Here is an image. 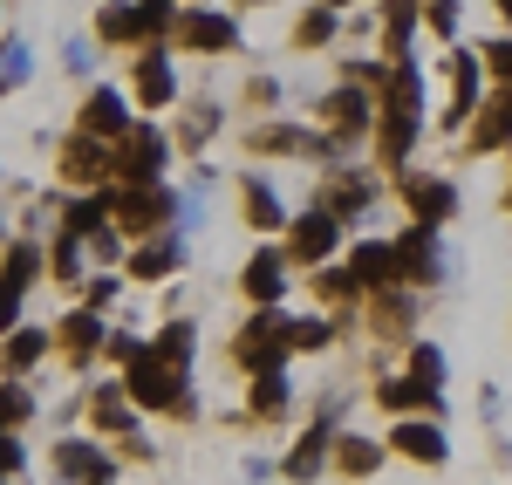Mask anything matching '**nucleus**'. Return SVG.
<instances>
[{
    "label": "nucleus",
    "mask_w": 512,
    "mask_h": 485,
    "mask_svg": "<svg viewBox=\"0 0 512 485\" xmlns=\"http://www.w3.org/2000/svg\"><path fill=\"white\" fill-rule=\"evenodd\" d=\"M185 363H192V322H171L151 349H137V363H130V376H123L130 404L178 410V397H185Z\"/></svg>",
    "instance_id": "f257e3e1"
},
{
    "label": "nucleus",
    "mask_w": 512,
    "mask_h": 485,
    "mask_svg": "<svg viewBox=\"0 0 512 485\" xmlns=\"http://www.w3.org/2000/svg\"><path fill=\"white\" fill-rule=\"evenodd\" d=\"M294 349V322H280L274 308H260L253 322L239 328V342H233V356L246 369H280V356Z\"/></svg>",
    "instance_id": "f03ea898"
},
{
    "label": "nucleus",
    "mask_w": 512,
    "mask_h": 485,
    "mask_svg": "<svg viewBox=\"0 0 512 485\" xmlns=\"http://www.w3.org/2000/svg\"><path fill=\"white\" fill-rule=\"evenodd\" d=\"M164 144L158 130H144V123H130L123 130V158H117V171H123V185H158L164 178Z\"/></svg>",
    "instance_id": "7ed1b4c3"
},
{
    "label": "nucleus",
    "mask_w": 512,
    "mask_h": 485,
    "mask_svg": "<svg viewBox=\"0 0 512 485\" xmlns=\"http://www.w3.org/2000/svg\"><path fill=\"white\" fill-rule=\"evenodd\" d=\"M171 212H178V205H171L164 185H130V192L117 199V226H130V233H164Z\"/></svg>",
    "instance_id": "20e7f679"
},
{
    "label": "nucleus",
    "mask_w": 512,
    "mask_h": 485,
    "mask_svg": "<svg viewBox=\"0 0 512 485\" xmlns=\"http://www.w3.org/2000/svg\"><path fill=\"white\" fill-rule=\"evenodd\" d=\"M171 28V0H137V7H110L103 14V41H137Z\"/></svg>",
    "instance_id": "39448f33"
},
{
    "label": "nucleus",
    "mask_w": 512,
    "mask_h": 485,
    "mask_svg": "<svg viewBox=\"0 0 512 485\" xmlns=\"http://www.w3.org/2000/svg\"><path fill=\"white\" fill-rule=\"evenodd\" d=\"M117 164H110V151H103V137H89V130H76L69 144H62V178L69 185H103Z\"/></svg>",
    "instance_id": "423d86ee"
},
{
    "label": "nucleus",
    "mask_w": 512,
    "mask_h": 485,
    "mask_svg": "<svg viewBox=\"0 0 512 485\" xmlns=\"http://www.w3.org/2000/svg\"><path fill=\"white\" fill-rule=\"evenodd\" d=\"M396 274H403V281H437V274H444L431 226H410V233L396 240Z\"/></svg>",
    "instance_id": "0eeeda50"
},
{
    "label": "nucleus",
    "mask_w": 512,
    "mask_h": 485,
    "mask_svg": "<svg viewBox=\"0 0 512 485\" xmlns=\"http://www.w3.org/2000/svg\"><path fill=\"white\" fill-rule=\"evenodd\" d=\"M403 199L417 212V226H444V219L458 212V192H451L444 178H403Z\"/></svg>",
    "instance_id": "6e6552de"
},
{
    "label": "nucleus",
    "mask_w": 512,
    "mask_h": 485,
    "mask_svg": "<svg viewBox=\"0 0 512 485\" xmlns=\"http://www.w3.org/2000/svg\"><path fill=\"white\" fill-rule=\"evenodd\" d=\"M178 41L205 55V48H233V41H239V28L226 21V14H212V7H198V14H185V21H178Z\"/></svg>",
    "instance_id": "1a4fd4ad"
},
{
    "label": "nucleus",
    "mask_w": 512,
    "mask_h": 485,
    "mask_svg": "<svg viewBox=\"0 0 512 485\" xmlns=\"http://www.w3.org/2000/svg\"><path fill=\"white\" fill-rule=\"evenodd\" d=\"M55 465L69 472V479H82V485H117V472H110V458L96 445H82V438H69V445H55Z\"/></svg>",
    "instance_id": "9d476101"
},
{
    "label": "nucleus",
    "mask_w": 512,
    "mask_h": 485,
    "mask_svg": "<svg viewBox=\"0 0 512 485\" xmlns=\"http://www.w3.org/2000/svg\"><path fill=\"white\" fill-rule=\"evenodd\" d=\"M499 144H512V82L485 103V117L472 123V151H499Z\"/></svg>",
    "instance_id": "9b49d317"
},
{
    "label": "nucleus",
    "mask_w": 512,
    "mask_h": 485,
    "mask_svg": "<svg viewBox=\"0 0 512 485\" xmlns=\"http://www.w3.org/2000/svg\"><path fill=\"white\" fill-rule=\"evenodd\" d=\"M239 281H246V294H253L260 308H274V301H280V287H287V260H280V253H253Z\"/></svg>",
    "instance_id": "f8f14e48"
},
{
    "label": "nucleus",
    "mask_w": 512,
    "mask_h": 485,
    "mask_svg": "<svg viewBox=\"0 0 512 485\" xmlns=\"http://www.w3.org/2000/svg\"><path fill=\"white\" fill-rule=\"evenodd\" d=\"M328 253H335V212L315 205V212L294 226V260H328Z\"/></svg>",
    "instance_id": "ddd939ff"
},
{
    "label": "nucleus",
    "mask_w": 512,
    "mask_h": 485,
    "mask_svg": "<svg viewBox=\"0 0 512 485\" xmlns=\"http://www.w3.org/2000/svg\"><path fill=\"white\" fill-rule=\"evenodd\" d=\"M349 274H355V287H396L403 274H396V246H355V260H349Z\"/></svg>",
    "instance_id": "4468645a"
},
{
    "label": "nucleus",
    "mask_w": 512,
    "mask_h": 485,
    "mask_svg": "<svg viewBox=\"0 0 512 485\" xmlns=\"http://www.w3.org/2000/svg\"><path fill=\"white\" fill-rule=\"evenodd\" d=\"M82 130H89V137H123V130H130L117 89H96V96L82 103Z\"/></svg>",
    "instance_id": "2eb2a0df"
},
{
    "label": "nucleus",
    "mask_w": 512,
    "mask_h": 485,
    "mask_svg": "<svg viewBox=\"0 0 512 485\" xmlns=\"http://www.w3.org/2000/svg\"><path fill=\"white\" fill-rule=\"evenodd\" d=\"M390 438H396V451H403V458H424V465H444V431H437V424H417V417H410V424H396Z\"/></svg>",
    "instance_id": "dca6fc26"
},
{
    "label": "nucleus",
    "mask_w": 512,
    "mask_h": 485,
    "mask_svg": "<svg viewBox=\"0 0 512 485\" xmlns=\"http://www.w3.org/2000/svg\"><path fill=\"white\" fill-rule=\"evenodd\" d=\"M171 267H178V240H171V233H158V240H144L130 253V274H137V281H164Z\"/></svg>",
    "instance_id": "f3484780"
},
{
    "label": "nucleus",
    "mask_w": 512,
    "mask_h": 485,
    "mask_svg": "<svg viewBox=\"0 0 512 485\" xmlns=\"http://www.w3.org/2000/svg\"><path fill=\"white\" fill-rule=\"evenodd\" d=\"M103 342H110V335H103V322H96V308H82V315H69V322H62V349H69L76 363H89Z\"/></svg>",
    "instance_id": "a211bd4d"
},
{
    "label": "nucleus",
    "mask_w": 512,
    "mask_h": 485,
    "mask_svg": "<svg viewBox=\"0 0 512 485\" xmlns=\"http://www.w3.org/2000/svg\"><path fill=\"white\" fill-rule=\"evenodd\" d=\"M171 89H178V82H171V62H164L158 48H144V62H137V96L158 110V103H171Z\"/></svg>",
    "instance_id": "6ab92c4d"
},
{
    "label": "nucleus",
    "mask_w": 512,
    "mask_h": 485,
    "mask_svg": "<svg viewBox=\"0 0 512 485\" xmlns=\"http://www.w3.org/2000/svg\"><path fill=\"white\" fill-rule=\"evenodd\" d=\"M96 431H110V438H130V397H123L117 383H96Z\"/></svg>",
    "instance_id": "aec40b11"
},
{
    "label": "nucleus",
    "mask_w": 512,
    "mask_h": 485,
    "mask_svg": "<svg viewBox=\"0 0 512 485\" xmlns=\"http://www.w3.org/2000/svg\"><path fill=\"white\" fill-rule=\"evenodd\" d=\"M410 137H417V117H403V110H383V137H376V158H383V164H403Z\"/></svg>",
    "instance_id": "412c9836"
},
{
    "label": "nucleus",
    "mask_w": 512,
    "mask_h": 485,
    "mask_svg": "<svg viewBox=\"0 0 512 485\" xmlns=\"http://www.w3.org/2000/svg\"><path fill=\"white\" fill-rule=\"evenodd\" d=\"M321 117L335 123V130H342V137H355V130H362V123H369V103H362V96H355V89H335V96H328V103H321Z\"/></svg>",
    "instance_id": "4be33fe9"
},
{
    "label": "nucleus",
    "mask_w": 512,
    "mask_h": 485,
    "mask_svg": "<svg viewBox=\"0 0 512 485\" xmlns=\"http://www.w3.org/2000/svg\"><path fill=\"white\" fill-rule=\"evenodd\" d=\"M472 89H478V62H472V55H458V62H451V110H444L451 123L472 117Z\"/></svg>",
    "instance_id": "5701e85b"
},
{
    "label": "nucleus",
    "mask_w": 512,
    "mask_h": 485,
    "mask_svg": "<svg viewBox=\"0 0 512 485\" xmlns=\"http://www.w3.org/2000/svg\"><path fill=\"white\" fill-rule=\"evenodd\" d=\"M321 458H328V431L315 424V431H308L301 445L287 451V479H315V472H321Z\"/></svg>",
    "instance_id": "b1692460"
},
{
    "label": "nucleus",
    "mask_w": 512,
    "mask_h": 485,
    "mask_svg": "<svg viewBox=\"0 0 512 485\" xmlns=\"http://www.w3.org/2000/svg\"><path fill=\"white\" fill-rule=\"evenodd\" d=\"M253 151H287V158H308V151H328L308 130H253Z\"/></svg>",
    "instance_id": "393cba45"
},
{
    "label": "nucleus",
    "mask_w": 512,
    "mask_h": 485,
    "mask_svg": "<svg viewBox=\"0 0 512 485\" xmlns=\"http://www.w3.org/2000/svg\"><path fill=\"white\" fill-rule=\"evenodd\" d=\"M376 199V185H369V178H335V185H328V212H335V219H342V212H362V205Z\"/></svg>",
    "instance_id": "a878e982"
},
{
    "label": "nucleus",
    "mask_w": 512,
    "mask_h": 485,
    "mask_svg": "<svg viewBox=\"0 0 512 485\" xmlns=\"http://www.w3.org/2000/svg\"><path fill=\"white\" fill-rule=\"evenodd\" d=\"M246 226H253V233H274V226H280V199L260 185V178L246 185Z\"/></svg>",
    "instance_id": "bb28decb"
},
{
    "label": "nucleus",
    "mask_w": 512,
    "mask_h": 485,
    "mask_svg": "<svg viewBox=\"0 0 512 485\" xmlns=\"http://www.w3.org/2000/svg\"><path fill=\"white\" fill-rule=\"evenodd\" d=\"M41 349H48V335H41V328H21V335L7 342V376H28V369L41 363Z\"/></svg>",
    "instance_id": "cd10ccee"
},
{
    "label": "nucleus",
    "mask_w": 512,
    "mask_h": 485,
    "mask_svg": "<svg viewBox=\"0 0 512 485\" xmlns=\"http://www.w3.org/2000/svg\"><path fill=\"white\" fill-rule=\"evenodd\" d=\"M28 69H35L28 41H0V96H7V89H21V82H28Z\"/></svg>",
    "instance_id": "c85d7f7f"
},
{
    "label": "nucleus",
    "mask_w": 512,
    "mask_h": 485,
    "mask_svg": "<svg viewBox=\"0 0 512 485\" xmlns=\"http://www.w3.org/2000/svg\"><path fill=\"white\" fill-rule=\"evenodd\" d=\"M253 410H260V417H280V410H287V383H280V369H253Z\"/></svg>",
    "instance_id": "c756f323"
},
{
    "label": "nucleus",
    "mask_w": 512,
    "mask_h": 485,
    "mask_svg": "<svg viewBox=\"0 0 512 485\" xmlns=\"http://www.w3.org/2000/svg\"><path fill=\"white\" fill-rule=\"evenodd\" d=\"M335 458H342V472H349V479H369V472L383 465V451L369 445V438H342V445H335Z\"/></svg>",
    "instance_id": "7c9ffc66"
},
{
    "label": "nucleus",
    "mask_w": 512,
    "mask_h": 485,
    "mask_svg": "<svg viewBox=\"0 0 512 485\" xmlns=\"http://www.w3.org/2000/svg\"><path fill=\"white\" fill-rule=\"evenodd\" d=\"M103 219H110V199H82V205H69V233H103Z\"/></svg>",
    "instance_id": "2f4dec72"
},
{
    "label": "nucleus",
    "mask_w": 512,
    "mask_h": 485,
    "mask_svg": "<svg viewBox=\"0 0 512 485\" xmlns=\"http://www.w3.org/2000/svg\"><path fill=\"white\" fill-rule=\"evenodd\" d=\"M82 233H62V240H55V274H62V281H82Z\"/></svg>",
    "instance_id": "473e14b6"
},
{
    "label": "nucleus",
    "mask_w": 512,
    "mask_h": 485,
    "mask_svg": "<svg viewBox=\"0 0 512 485\" xmlns=\"http://www.w3.org/2000/svg\"><path fill=\"white\" fill-rule=\"evenodd\" d=\"M410 383H424V390H444V356H437V349H417V356H410Z\"/></svg>",
    "instance_id": "72a5a7b5"
},
{
    "label": "nucleus",
    "mask_w": 512,
    "mask_h": 485,
    "mask_svg": "<svg viewBox=\"0 0 512 485\" xmlns=\"http://www.w3.org/2000/svg\"><path fill=\"white\" fill-rule=\"evenodd\" d=\"M28 410H35V397H28L21 383H7V390H0V431H14V424H28Z\"/></svg>",
    "instance_id": "f704fd0d"
},
{
    "label": "nucleus",
    "mask_w": 512,
    "mask_h": 485,
    "mask_svg": "<svg viewBox=\"0 0 512 485\" xmlns=\"http://www.w3.org/2000/svg\"><path fill=\"white\" fill-rule=\"evenodd\" d=\"M376 397H383V404H390V410H410V404H437L431 390H424V383H410V376H403V383H383Z\"/></svg>",
    "instance_id": "c9c22d12"
},
{
    "label": "nucleus",
    "mask_w": 512,
    "mask_h": 485,
    "mask_svg": "<svg viewBox=\"0 0 512 485\" xmlns=\"http://www.w3.org/2000/svg\"><path fill=\"white\" fill-rule=\"evenodd\" d=\"M328 35H335V7H315V14L294 28V41H301V48H315V41H328Z\"/></svg>",
    "instance_id": "e433bc0d"
},
{
    "label": "nucleus",
    "mask_w": 512,
    "mask_h": 485,
    "mask_svg": "<svg viewBox=\"0 0 512 485\" xmlns=\"http://www.w3.org/2000/svg\"><path fill=\"white\" fill-rule=\"evenodd\" d=\"M417 21V0H390V55H403V35Z\"/></svg>",
    "instance_id": "4c0bfd02"
},
{
    "label": "nucleus",
    "mask_w": 512,
    "mask_h": 485,
    "mask_svg": "<svg viewBox=\"0 0 512 485\" xmlns=\"http://www.w3.org/2000/svg\"><path fill=\"white\" fill-rule=\"evenodd\" d=\"M212 130H219V110H212V103H198L192 117H185V144H205Z\"/></svg>",
    "instance_id": "58836bf2"
},
{
    "label": "nucleus",
    "mask_w": 512,
    "mask_h": 485,
    "mask_svg": "<svg viewBox=\"0 0 512 485\" xmlns=\"http://www.w3.org/2000/svg\"><path fill=\"white\" fill-rule=\"evenodd\" d=\"M35 267H41V253H35V246H14V253H7V281H21V287H28V281H35Z\"/></svg>",
    "instance_id": "ea45409f"
},
{
    "label": "nucleus",
    "mask_w": 512,
    "mask_h": 485,
    "mask_svg": "<svg viewBox=\"0 0 512 485\" xmlns=\"http://www.w3.org/2000/svg\"><path fill=\"white\" fill-rule=\"evenodd\" d=\"M14 322H21V281H7V274H0V335H7Z\"/></svg>",
    "instance_id": "a19ab883"
},
{
    "label": "nucleus",
    "mask_w": 512,
    "mask_h": 485,
    "mask_svg": "<svg viewBox=\"0 0 512 485\" xmlns=\"http://www.w3.org/2000/svg\"><path fill=\"white\" fill-rule=\"evenodd\" d=\"M485 62H492V76H499V82H512V41H492Z\"/></svg>",
    "instance_id": "79ce46f5"
},
{
    "label": "nucleus",
    "mask_w": 512,
    "mask_h": 485,
    "mask_svg": "<svg viewBox=\"0 0 512 485\" xmlns=\"http://www.w3.org/2000/svg\"><path fill=\"white\" fill-rule=\"evenodd\" d=\"M328 342V322H294V349H321Z\"/></svg>",
    "instance_id": "37998d69"
},
{
    "label": "nucleus",
    "mask_w": 512,
    "mask_h": 485,
    "mask_svg": "<svg viewBox=\"0 0 512 485\" xmlns=\"http://www.w3.org/2000/svg\"><path fill=\"white\" fill-rule=\"evenodd\" d=\"M7 472H21V445H14V438L0 431V479H7Z\"/></svg>",
    "instance_id": "c03bdc74"
},
{
    "label": "nucleus",
    "mask_w": 512,
    "mask_h": 485,
    "mask_svg": "<svg viewBox=\"0 0 512 485\" xmlns=\"http://www.w3.org/2000/svg\"><path fill=\"white\" fill-rule=\"evenodd\" d=\"M451 21H458V7H451V0H431V28L437 35H451Z\"/></svg>",
    "instance_id": "a18cd8bd"
},
{
    "label": "nucleus",
    "mask_w": 512,
    "mask_h": 485,
    "mask_svg": "<svg viewBox=\"0 0 512 485\" xmlns=\"http://www.w3.org/2000/svg\"><path fill=\"white\" fill-rule=\"evenodd\" d=\"M89 253H96V260H117V233H110V226H103V233H89Z\"/></svg>",
    "instance_id": "49530a36"
},
{
    "label": "nucleus",
    "mask_w": 512,
    "mask_h": 485,
    "mask_svg": "<svg viewBox=\"0 0 512 485\" xmlns=\"http://www.w3.org/2000/svg\"><path fill=\"white\" fill-rule=\"evenodd\" d=\"M499 14H506V21H512V0H499Z\"/></svg>",
    "instance_id": "de8ad7c7"
},
{
    "label": "nucleus",
    "mask_w": 512,
    "mask_h": 485,
    "mask_svg": "<svg viewBox=\"0 0 512 485\" xmlns=\"http://www.w3.org/2000/svg\"><path fill=\"white\" fill-rule=\"evenodd\" d=\"M328 7H355V0H328Z\"/></svg>",
    "instance_id": "09e8293b"
},
{
    "label": "nucleus",
    "mask_w": 512,
    "mask_h": 485,
    "mask_svg": "<svg viewBox=\"0 0 512 485\" xmlns=\"http://www.w3.org/2000/svg\"><path fill=\"white\" fill-rule=\"evenodd\" d=\"M198 7H205V0H198Z\"/></svg>",
    "instance_id": "8fccbe9b"
}]
</instances>
